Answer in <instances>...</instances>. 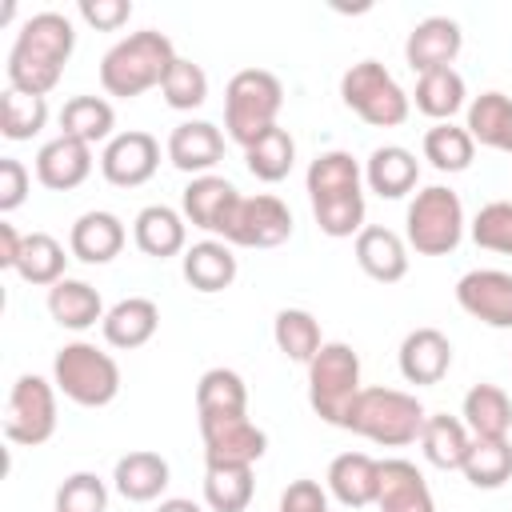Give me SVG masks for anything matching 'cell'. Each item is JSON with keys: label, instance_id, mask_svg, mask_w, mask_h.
<instances>
[{"label": "cell", "instance_id": "35", "mask_svg": "<svg viewBox=\"0 0 512 512\" xmlns=\"http://www.w3.org/2000/svg\"><path fill=\"white\" fill-rule=\"evenodd\" d=\"M196 416H248V384L232 368H208L196 384Z\"/></svg>", "mask_w": 512, "mask_h": 512}, {"label": "cell", "instance_id": "16", "mask_svg": "<svg viewBox=\"0 0 512 512\" xmlns=\"http://www.w3.org/2000/svg\"><path fill=\"white\" fill-rule=\"evenodd\" d=\"M460 48H464V32L452 16H424L404 40V60L416 76H424L432 68H452Z\"/></svg>", "mask_w": 512, "mask_h": 512}, {"label": "cell", "instance_id": "21", "mask_svg": "<svg viewBox=\"0 0 512 512\" xmlns=\"http://www.w3.org/2000/svg\"><path fill=\"white\" fill-rule=\"evenodd\" d=\"M376 508H380V512H436L424 472H420L412 460H400V456L380 460Z\"/></svg>", "mask_w": 512, "mask_h": 512}, {"label": "cell", "instance_id": "17", "mask_svg": "<svg viewBox=\"0 0 512 512\" xmlns=\"http://www.w3.org/2000/svg\"><path fill=\"white\" fill-rule=\"evenodd\" d=\"M168 160L188 176H208L224 160V132L208 120H184L168 136Z\"/></svg>", "mask_w": 512, "mask_h": 512}, {"label": "cell", "instance_id": "27", "mask_svg": "<svg viewBox=\"0 0 512 512\" xmlns=\"http://www.w3.org/2000/svg\"><path fill=\"white\" fill-rule=\"evenodd\" d=\"M168 476H172L168 460H164L160 452H148V448H136V452L120 456L116 468H112L116 492H120L124 500H132V504L156 500V496L168 488Z\"/></svg>", "mask_w": 512, "mask_h": 512}, {"label": "cell", "instance_id": "15", "mask_svg": "<svg viewBox=\"0 0 512 512\" xmlns=\"http://www.w3.org/2000/svg\"><path fill=\"white\" fill-rule=\"evenodd\" d=\"M236 204H240L236 184L224 180V176H216V172L192 176L188 188H184V196H180L184 220H188L192 228H204V232L220 236V240H224V232H228V224H232V216H236Z\"/></svg>", "mask_w": 512, "mask_h": 512}, {"label": "cell", "instance_id": "11", "mask_svg": "<svg viewBox=\"0 0 512 512\" xmlns=\"http://www.w3.org/2000/svg\"><path fill=\"white\" fill-rule=\"evenodd\" d=\"M292 236V208L280 196H240L236 216L224 232V244L236 248H276Z\"/></svg>", "mask_w": 512, "mask_h": 512}, {"label": "cell", "instance_id": "29", "mask_svg": "<svg viewBox=\"0 0 512 512\" xmlns=\"http://www.w3.org/2000/svg\"><path fill=\"white\" fill-rule=\"evenodd\" d=\"M180 268H184V280L204 296L224 292L236 280V256H232V244H224V240H200V244L184 248Z\"/></svg>", "mask_w": 512, "mask_h": 512}, {"label": "cell", "instance_id": "25", "mask_svg": "<svg viewBox=\"0 0 512 512\" xmlns=\"http://www.w3.org/2000/svg\"><path fill=\"white\" fill-rule=\"evenodd\" d=\"M328 492L344 508H368V504H376V492H380V460H372L368 452H340L328 464Z\"/></svg>", "mask_w": 512, "mask_h": 512}, {"label": "cell", "instance_id": "3", "mask_svg": "<svg viewBox=\"0 0 512 512\" xmlns=\"http://www.w3.org/2000/svg\"><path fill=\"white\" fill-rule=\"evenodd\" d=\"M176 64V48L164 32L156 28H144V32H132L124 40H116L104 60H100V84L108 96H120V100H132L148 88H160L168 68Z\"/></svg>", "mask_w": 512, "mask_h": 512}, {"label": "cell", "instance_id": "13", "mask_svg": "<svg viewBox=\"0 0 512 512\" xmlns=\"http://www.w3.org/2000/svg\"><path fill=\"white\" fill-rule=\"evenodd\" d=\"M204 464H256L268 452L264 428L248 416H200Z\"/></svg>", "mask_w": 512, "mask_h": 512}, {"label": "cell", "instance_id": "36", "mask_svg": "<svg viewBox=\"0 0 512 512\" xmlns=\"http://www.w3.org/2000/svg\"><path fill=\"white\" fill-rule=\"evenodd\" d=\"M256 480L252 464H208L204 468V504L212 512H244L252 504Z\"/></svg>", "mask_w": 512, "mask_h": 512}, {"label": "cell", "instance_id": "23", "mask_svg": "<svg viewBox=\"0 0 512 512\" xmlns=\"http://www.w3.org/2000/svg\"><path fill=\"white\" fill-rule=\"evenodd\" d=\"M420 180V160L416 152L400 148V144H380L372 148V156L364 160V184L380 196V200H400L416 188Z\"/></svg>", "mask_w": 512, "mask_h": 512}, {"label": "cell", "instance_id": "47", "mask_svg": "<svg viewBox=\"0 0 512 512\" xmlns=\"http://www.w3.org/2000/svg\"><path fill=\"white\" fill-rule=\"evenodd\" d=\"M28 184H32L28 168L16 156H0V212L4 216L16 212L28 200Z\"/></svg>", "mask_w": 512, "mask_h": 512}, {"label": "cell", "instance_id": "32", "mask_svg": "<svg viewBox=\"0 0 512 512\" xmlns=\"http://www.w3.org/2000/svg\"><path fill=\"white\" fill-rule=\"evenodd\" d=\"M468 136L484 148L512 152V96L504 92H480L468 104Z\"/></svg>", "mask_w": 512, "mask_h": 512}, {"label": "cell", "instance_id": "2", "mask_svg": "<svg viewBox=\"0 0 512 512\" xmlns=\"http://www.w3.org/2000/svg\"><path fill=\"white\" fill-rule=\"evenodd\" d=\"M316 228L332 240L360 236L364 228V168L352 152H320L304 176Z\"/></svg>", "mask_w": 512, "mask_h": 512}, {"label": "cell", "instance_id": "39", "mask_svg": "<svg viewBox=\"0 0 512 512\" xmlns=\"http://www.w3.org/2000/svg\"><path fill=\"white\" fill-rule=\"evenodd\" d=\"M272 340L276 348L296 360V364H308L320 348H324V336H320V320L304 308H280L276 320H272Z\"/></svg>", "mask_w": 512, "mask_h": 512}, {"label": "cell", "instance_id": "42", "mask_svg": "<svg viewBox=\"0 0 512 512\" xmlns=\"http://www.w3.org/2000/svg\"><path fill=\"white\" fill-rule=\"evenodd\" d=\"M44 124H48V100L44 96H28L20 88L0 92V136L20 144V140H32Z\"/></svg>", "mask_w": 512, "mask_h": 512}, {"label": "cell", "instance_id": "31", "mask_svg": "<svg viewBox=\"0 0 512 512\" xmlns=\"http://www.w3.org/2000/svg\"><path fill=\"white\" fill-rule=\"evenodd\" d=\"M420 448H424V460L452 472L464 464L468 448H472V432L464 428L460 416H448V412H432L424 420V432H420Z\"/></svg>", "mask_w": 512, "mask_h": 512}, {"label": "cell", "instance_id": "12", "mask_svg": "<svg viewBox=\"0 0 512 512\" xmlns=\"http://www.w3.org/2000/svg\"><path fill=\"white\" fill-rule=\"evenodd\" d=\"M156 168H160V144L152 132L140 128L116 132L100 152V172L116 188H140L156 176Z\"/></svg>", "mask_w": 512, "mask_h": 512}, {"label": "cell", "instance_id": "38", "mask_svg": "<svg viewBox=\"0 0 512 512\" xmlns=\"http://www.w3.org/2000/svg\"><path fill=\"white\" fill-rule=\"evenodd\" d=\"M244 164H248V172L256 176V180H264V184H280L288 172H292V164H296V140L288 136V128H268L260 140H252L248 148H244Z\"/></svg>", "mask_w": 512, "mask_h": 512}, {"label": "cell", "instance_id": "24", "mask_svg": "<svg viewBox=\"0 0 512 512\" xmlns=\"http://www.w3.org/2000/svg\"><path fill=\"white\" fill-rule=\"evenodd\" d=\"M356 264L364 268V276L380 284H396L408 276V244L392 228L364 224L356 236Z\"/></svg>", "mask_w": 512, "mask_h": 512}, {"label": "cell", "instance_id": "7", "mask_svg": "<svg viewBox=\"0 0 512 512\" xmlns=\"http://www.w3.org/2000/svg\"><path fill=\"white\" fill-rule=\"evenodd\" d=\"M364 392L360 384V356L344 340H324V348L308 360V404L324 424L344 428L352 400Z\"/></svg>", "mask_w": 512, "mask_h": 512}, {"label": "cell", "instance_id": "14", "mask_svg": "<svg viewBox=\"0 0 512 512\" xmlns=\"http://www.w3.org/2000/svg\"><path fill=\"white\" fill-rule=\"evenodd\" d=\"M456 304L488 328H512V272L500 268L464 272L456 280Z\"/></svg>", "mask_w": 512, "mask_h": 512}, {"label": "cell", "instance_id": "49", "mask_svg": "<svg viewBox=\"0 0 512 512\" xmlns=\"http://www.w3.org/2000/svg\"><path fill=\"white\" fill-rule=\"evenodd\" d=\"M24 248V232H16L12 220H0V268H16Z\"/></svg>", "mask_w": 512, "mask_h": 512}, {"label": "cell", "instance_id": "41", "mask_svg": "<svg viewBox=\"0 0 512 512\" xmlns=\"http://www.w3.org/2000/svg\"><path fill=\"white\" fill-rule=\"evenodd\" d=\"M472 156H476V140L468 136V128L444 120L424 132V160L436 172H464L472 164Z\"/></svg>", "mask_w": 512, "mask_h": 512}, {"label": "cell", "instance_id": "40", "mask_svg": "<svg viewBox=\"0 0 512 512\" xmlns=\"http://www.w3.org/2000/svg\"><path fill=\"white\" fill-rule=\"evenodd\" d=\"M460 472L472 488H484V492L504 488L512 480V440L508 436L504 440H472Z\"/></svg>", "mask_w": 512, "mask_h": 512}, {"label": "cell", "instance_id": "48", "mask_svg": "<svg viewBox=\"0 0 512 512\" xmlns=\"http://www.w3.org/2000/svg\"><path fill=\"white\" fill-rule=\"evenodd\" d=\"M280 512H328V492L316 480H292L280 492Z\"/></svg>", "mask_w": 512, "mask_h": 512}, {"label": "cell", "instance_id": "6", "mask_svg": "<svg viewBox=\"0 0 512 512\" xmlns=\"http://www.w3.org/2000/svg\"><path fill=\"white\" fill-rule=\"evenodd\" d=\"M52 384L80 408H104L120 396V364L104 348L72 340L52 356Z\"/></svg>", "mask_w": 512, "mask_h": 512}, {"label": "cell", "instance_id": "10", "mask_svg": "<svg viewBox=\"0 0 512 512\" xmlns=\"http://www.w3.org/2000/svg\"><path fill=\"white\" fill-rule=\"evenodd\" d=\"M56 432V384L24 372L4 404V436L20 448H40Z\"/></svg>", "mask_w": 512, "mask_h": 512}, {"label": "cell", "instance_id": "4", "mask_svg": "<svg viewBox=\"0 0 512 512\" xmlns=\"http://www.w3.org/2000/svg\"><path fill=\"white\" fill-rule=\"evenodd\" d=\"M424 404L412 396V392H400V388H364L348 416H344V428L372 440V444H384V448H404V444H416L420 432H424Z\"/></svg>", "mask_w": 512, "mask_h": 512}, {"label": "cell", "instance_id": "50", "mask_svg": "<svg viewBox=\"0 0 512 512\" xmlns=\"http://www.w3.org/2000/svg\"><path fill=\"white\" fill-rule=\"evenodd\" d=\"M156 512H204L196 500H184V496H168V500H160V508Z\"/></svg>", "mask_w": 512, "mask_h": 512}, {"label": "cell", "instance_id": "44", "mask_svg": "<svg viewBox=\"0 0 512 512\" xmlns=\"http://www.w3.org/2000/svg\"><path fill=\"white\" fill-rule=\"evenodd\" d=\"M472 240L476 248L512 256V200H492L472 216Z\"/></svg>", "mask_w": 512, "mask_h": 512}, {"label": "cell", "instance_id": "18", "mask_svg": "<svg viewBox=\"0 0 512 512\" xmlns=\"http://www.w3.org/2000/svg\"><path fill=\"white\" fill-rule=\"evenodd\" d=\"M452 368V340L440 328H412L400 340V376L408 384H440Z\"/></svg>", "mask_w": 512, "mask_h": 512}, {"label": "cell", "instance_id": "28", "mask_svg": "<svg viewBox=\"0 0 512 512\" xmlns=\"http://www.w3.org/2000/svg\"><path fill=\"white\" fill-rule=\"evenodd\" d=\"M100 328H104V340H108L112 348L132 352V348H144V344L156 336V328H160V308H156L148 296H128V300H120V304L108 308V316L100 320Z\"/></svg>", "mask_w": 512, "mask_h": 512}, {"label": "cell", "instance_id": "37", "mask_svg": "<svg viewBox=\"0 0 512 512\" xmlns=\"http://www.w3.org/2000/svg\"><path fill=\"white\" fill-rule=\"evenodd\" d=\"M464 76L456 72V68H432V72H424V76H416V92H412V100H416V108L424 112V116H432L436 124H444V120H452L460 108H464Z\"/></svg>", "mask_w": 512, "mask_h": 512}, {"label": "cell", "instance_id": "30", "mask_svg": "<svg viewBox=\"0 0 512 512\" xmlns=\"http://www.w3.org/2000/svg\"><path fill=\"white\" fill-rule=\"evenodd\" d=\"M48 316L60 324V328H72V332H84L92 328L96 320H104V300L100 292L88 284V280H72L64 276L60 284L48 288Z\"/></svg>", "mask_w": 512, "mask_h": 512}, {"label": "cell", "instance_id": "43", "mask_svg": "<svg viewBox=\"0 0 512 512\" xmlns=\"http://www.w3.org/2000/svg\"><path fill=\"white\" fill-rule=\"evenodd\" d=\"M160 92H164V104H168V108L192 112V108H200V104L208 100V72H204L196 60L176 56V64L168 68Z\"/></svg>", "mask_w": 512, "mask_h": 512}, {"label": "cell", "instance_id": "5", "mask_svg": "<svg viewBox=\"0 0 512 512\" xmlns=\"http://www.w3.org/2000/svg\"><path fill=\"white\" fill-rule=\"evenodd\" d=\"M280 108H284V84L264 68H244L224 88V128L240 148L260 140L268 128H276Z\"/></svg>", "mask_w": 512, "mask_h": 512}, {"label": "cell", "instance_id": "1", "mask_svg": "<svg viewBox=\"0 0 512 512\" xmlns=\"http://www.w3.org/2000/svg\"><path fill=\"white\" fill-rule=\"evenodd\" d=\"M72 48H76V32L64 12L28 16L8 52V88H20L28 96H48L60 84Z\"/></svg>", "mask_w": 512, "mask_h": 512}, {"label": "cell", "instance_id": "20", "mask_svg": "<svg viewBox=\"0 0 512 512\" xmlns=\"http://www.w3.org/2000/svg\"><path fill=\"white\" fill-rule=\"evenodd\" d=\"M124 240H128L124 220H120L116 212L92 208V212H84V216L72 224V232H68V252H72L76 260H84V264H108V260L120 256Z\"/></svg>", "mask_w": 512, "mask_h": 512}, {"label": "cell", "instance_id": "22", "mask_svg": "<svg viewBox=\"0 0 512 512\" xmlns=\"http://www.w3.org/2000/svg\"><path fill=\"white\" fill-rule=\"evenodd\" d=\"M132 240L152 260L180 256L184 244H188V220H184V212H176L168 204H148L132 220Z\"/></svg>", "mask_w": 512, "mask_h": 512}, {"label": "cell", "instance_id": "19", "mask_svg": "<svg viewBox=\"0 0 512 512\" xmlns=\"http://www.w3.org/2000/svg\"><path fill=\"white\" fill-rule=\"evenodd\" d=\"M92 176V148L72 136H56L36 152V180L52 192H72Z\"/></svg>", "mask_w": 512, "mask_h": 512}, {"label": "cell", "instance_id": "8", "mask_svg": "<svg viewBox=\"0 0 512 512\" xmlns=\"http://www.w3.org/2000/svg\"><path fill=\"white\" fill-rule=\"evenodd\" d=\"M464 236V204L452 188L444 184H428L412 196L408 212H404V240L408 248H416L420 256H448L456 252Z\"/></svg>", "mask_w": 512, "mask_h": 512}, {"label": "cell", "instance_id": "34", "mask_svg": "<svg viewBox=\"0 0 512 512\" xmlns=\"http://www.w3.org/2000/svg\"><path fill=\"white\" fill-rule=\"evenodd\" d=\"M64 268H68V256H64V244L48 232H24V248H20V260H16V276L24 284H36V288H52L64 280Z\"/></svg>", "mask_w": 512, "mask_h": 512}, {"label": "cell", "instance_id": "33", "mask_svg": "<svg viewBox=\"0 0 512 512\" xmlns=\"http://www.w3.org/2000/svg\"><path fill=\"white\" fill-rule=\"evenodd\" d=\"M112 128H116V112L104 96H72L64 100L60 108V136H72V140H84L88 148L100 144V140H112Z\"/></svg>", "mask_w": 512, "mask_h": 512}, {"label": "cell", "instance_id": "46", "mask_svg": "<svg viewBox=\"0 0 512 512\" xmlns=\"http://www.w3.org/2000/svg\"><path fill=\"white\" fill-rule=\"evenodd\" d=\"M76 12H80V20H84L88 28H96V32H116L120 24H128L132 4H128V0H80Z\"/></svg>", "mask_w": 512, "mask_h": 512}, {"label": "cell", "instance_id": "9", "mask_svg": "<svg viewBox=\"0 0 512 512\" xmlns=\"http://www.w3.org/2000/svg\"><path fill=\"white\" fill-rule=\"evenodd\" d=\"M344 104L372 128H396L412 112V96L396 84V76L380 60H360L340 76Z\"/></svg>", "mask_w": 512, "mask_h": 512}, {"label": "cell", "instance_id": "45", "mask_svg": "<svg viewBox=\"0 0 512 512\" xmlns=\"http://www.w3.org/2000/svg\"><path fill=\"white\" fill-rule=\"evenodd\" d=\"M108 508V488L96 472H72L56 488V512H104Z\"/></svg>", "mask_w": 512, "mask_h": 512}, {"label": "cell", "instance_id": "26", "mask_svg": "<svg viewBox=\"0 0 512 512\" xmlns=\"http://www.w3.org/2000/svg\"><path fill=\"white\" fill-rule=\"evenodd\" d=\"M464 428L472 432V440H504L512 428V400L500 384H472L464 392V408H460Z\"/></svg>", "mask_w": 512, "mask_h": 512}]
</instances>
